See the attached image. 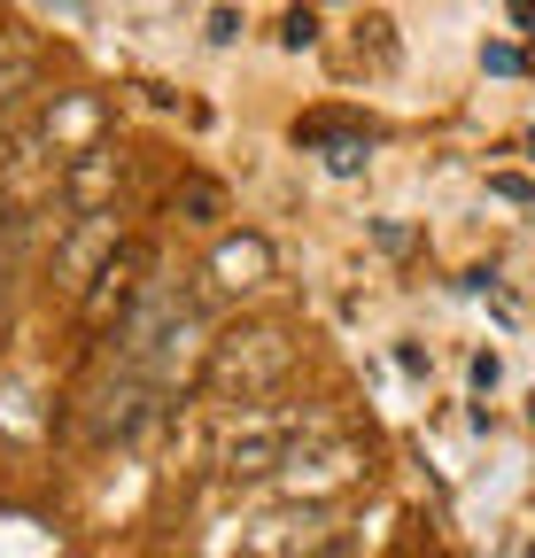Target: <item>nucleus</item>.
<instances>
[{"mask_svg":"<svg viewBox=\"0 0 535 558\" xmlns=\"http://www.w3.org/2000/svg\"><path fill=\"white\" fill-rule=\"evenodd\" d=\"M326 163H333V171H357V163H365V140H333Z\"/></svg>","mask_w":535,"mask_h":558,"instance_id":"obj_8","label":"nucleus"},{"mask_svg":"<svg viewBox=\"0 0 535 558\" xmlns=\"http://www.w3.org/2000/svg\"><path fill=\"white\" fill-rule=\"evenodd\" d=\"M311 435H318V442L333 435L318 411L241 403V411H226V418H218V465H226V473H248V481H256V473H280V465H288Z\"/></svg>","mask_w":535,"mask_h":558,"instance_id":"obj_1","label":"nucleus"},{"mask_svg":"<svg viewBox=\"0 0 535 558\" xmlns=\"http://www.w3.org/2000/svg\"><path fill=\"white\" fill-rule=\"evenodd\" d=\"M101 186H109V156L94 148V163H78V171H71V202H94Z\"/></svg>","mask_w":535,"mask_h":558,"instance_id":"obj_7","label":"nucleus"},{"mask_svg":"<svg viewBox=\"0 0 535 558\" xmlns=\"http://www.w3.org/2000/svg\"><path fill=\"white\" fill-rule=\"evenodd\" d=\"M311 32H318V16H311V9H295V16H288V47H311Z\"/></svg>","mask_w":535,"mask_h":558,"instance_id":"obj_10","label":"nucleus"},{"mask_svg":"<svg viewBox=\"0 0 535 558\" xmlns=\"http://www.w3.org/2000/svg\"><path fill=\"white\" fill-rule=\"evenodd\" d=\"M210 39H218V47L241 39V16H233V9H210Z\"/></svg>","mask_w":535,"mask_h":558,"instance_id":"obj_9","label":"nucleus"},{"mask_svg":"<svg viewBox=\"0 0 535 558\" xmlns=\"http://www.w3.org/2000/svg\"><path fill=\"white\" fill-rule=\"evenodd\" d=\"M527 156H535V132H527Z\"/></svg>","mask_w":535,"mask_h":558,"instance_id":"obj_11","label":"nucleus"},{"mask_svg":"<svg viewBox=\"0 0 535 558\" xmlns=\"http://www.w3.org/2000/svg\"><path fill=\"white\" fill-rule=\"evenodd\" d=\"M295 373V341L280 333V326H248V333H226V341H210V357H203V380H210V396H226L233 411L241 403H264L280 380Z\"/></svg>","mask_w":535,"mask_h":558,"instance_id":"obj_2","label":"nucleus"},{"mask_svg":"<svg viewBox=\"0 0 535 558\" xmlns=\"http://www.w3.org/2000/svg\"><path fill=\"white\" fill-rule=\"evenodd\" d=\"M527 558H535V550H527Z\"/></svg>","mask_w":535,"mask_h":558,"instance_id":"obj_12","label":"nucleus"},{"mask_svg":"<svg viewBox=\"0 0 535 558\" xmlns=\"http://www.w3.org/2000/svg\"><path fill=\"white\" fill-rule=\"evenodd\" d=\"M326 543V520L318 505H295V512H264L248 535H241V558H303Z\"/></svg>","mask_w":535,"mask_h":558,"instance_id":"obj_3","label":"nucleus"},{"mask_svg":"<svg viewBox=\"0 0 535 558\" xmlns=\"http://www.w3.org/2000/svg\"><path fill=\"white\" fill-rule=\"evenodd\" d=\"M210 279H218V288H233V295L264 288V279H272V241H264V233H233V241H218Z\"/></svg>","mask_w":535,"mask_h":558,"instance_id":"obj_4","label":"nucleus"},{"mask_svg":"<svg viewBox=\"0 0 535 558\" xmlns=\"http://www.w3.org/2000/svg\"><path fill=\"white\" fill-rule=\"evenodd\" d=\"M288 465H295L288 488L303 497V488H342V481L357 473V450H350V442H318V450H295Z\"/></svg>","mask_w":535,"mask_h":558,"instance_id":"obj_5","label":"nucleus"},{"mask_svg":"<svg viewBox=\"0 0 535 558\" xmlns=\"http://www.w3.org/2000/svg\"><path fill=\"white\" fill-rule=\"evenodd\" d=\"M32 62H39L32 32H0V109L16 101V86H32Z\"/></svg>","mask_w":535,"mask_h":558,"instance_id":"obj_6","label":"nucleus"}]
</instances>
